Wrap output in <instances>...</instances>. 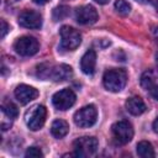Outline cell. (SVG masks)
<instances>
[{
    "label": "cell",
    "mask_w": 158,
    "mask_h": 158,
    "mask_svg": "<svg viewBox=\"0 0 158 158\" xmlns=\"http://www.w3.org/2000/svg\"><path fill=\"white\" fill-rule=\"evenodd\" d=\"M73 70L67 64L53 65L48 63L40 64L37 67V77L42 79H51L53 81H63L72 77Z\"/></svg>",
    "instance_id": "6da1fadb"
},
{
    "label": "cell",
    "mask_w": 158,
    "mask_h": 158,
    "mask_svg": "<svg viewBox=\"0 0 158 158\" xmlns=\"http://www.w3.org/2000/svg\"><path fill=\"white\" fill-rule=\"evenodd\" d=\"M102 83L106 90L118 93L125 88L127 83V73L123 69H109L104 74Z\"/></svg>",
    "instance_id": "7a4b0ae2"
},
{
    "label": "cell",
    "mask_w": 158,
    "mask_h": 158,
    "mask_svg": "<svg viewBox=\"0 0 158 158\" xmlns=\"http://www.w3.org/2000/svg\"><path fill=\"white\" fill-rule=\"evenodd\" d=\"M46 117H47V110L43 105H35L33 107H31L26 115H25V121L26 125L30 130L32 131H37L40 130L44 122H46Z\"/></svg>",
    "instance_id": "3957f363"
},
{
    "label": "cell",
    "mask_w": 158,
    "mask_h": 158,
    "mask_svg": "<svg viewBox=\"0 0 158 158\" xmlns=\"http://www.w3.org/2000/svg\"><path fill=\"white\" fill-rule=\"evenodd\" d=\"M60 47L67 51H74L81 42V35L78 30L70 26H62L60 31Z\"/></svg>",
    "instance_id": "277c9868"
},
{
    "label": "cell",
    "mask_w": 158,
    "mask_h": 158,
    "mask_svg": "<svg viewBox=\"0 0 158 158\" xmlns=\"http://www.w3.org/2000/svg\"><path fill=\"white\" fill-rule=\"evenodd\" d=\"M98 120V110L94 105H86L74 114V122L78 127H91Z\"/></svg>",
    "instance_id": "5b68a950"
},
{
    "label": "cell",
    "mask_w": 158,
    "mask_h": 158,
    "mask_svg": "<svg viewBox=\"0 0 158 158\" xmlns=\"http://www.w3.org/2000/svg\"><path fill=\"white\" fill-rule=\"evenodd\" d=\"M98 139L95 137H80L77 138L73 143L74 156L77 157H88L93 156L98 149Z\"/></svg>",
    "instance_id": "8992f818"
},
{
    "label": "cell",
    "mask_w": 158,
    "mask_h": 158,
    "mask_svg": "<svg viewBox=\"0 0 158 158\" xmlns=\"http://www.w3.org/2000/svg\"><path fill=\"white\" fill-rule=\"evenodd\" d=\"M14 49L23 57H28V56H33L38 52L40 49V43L38 41L32 37V36H22L20 38H17L14 43Z\"/></svg>",
    "instance_id": "52a82bcc"
},
{
    "label": "cell",
    "mask_w": 158,
    "mask_h": 158,
    "mask_svg": "<svg viewBox=\"0 0 158 158\" xmlns=\"http://www.w3.org/2000/svg\"><path fill=\"white\" fill-rule=\"evenodd\" d=\"M111 131H112L114 138L121 144L128 143L133 137V127L126 120H121V121L115 122L111 127Z\"/></svg>",
    "instance_id": "ba28073f"
},
{
    "label": "cell",
    "mask_w": 158,
    "mask_h": 158,
    "mask_svg": "<svg viewBox=\"0 0 158 158\" xmlns=\"http://www.w3.org/2000/svg\"><path fill=\"white\" fill-rule=\"evenodd\" d=\"M75 99H77V96H75L74 91L72 89L65 88V89H62V90L57 91L53 95L52 102H53L54 107H57L58 110L64 111V110H68L69 107H72L74 105Z\"/></svg>",
    "instance_id": "9c48e42d"
},
{
    "label": "cell",
    "mask_w": 158,
    "mask_h": 158,
    "mask_svg": "<svg viewBox=\"0 0 158 158\" xmlns=\"http://www.w3.org/2000/svg\"><path fill=\"white\" fill-rule=\"evenodd\" d=\"M19 23L26 28H40L42 26V16L35 10H23L19 16Z\"/></svg>",
    "instance_id": "30bf717a"
},
{
    "label": "cell",
    "mask_w": 158,
    "mask_h": 158,
    "mask_svg": "<svg viewBox=\"0 0 158 158\" xmlns=\"http://www.w3.org/2000/svg\"><path fill=\"white\" fill-rule=\"evenodd\" d=\"M98 11L91 5H84L75 10V20L80 25H91L98 20Z\"/></svg>",
    "instance_id": "8fae6325"
},
{
    "label": "cell",
    "mask_w": 158,
    "mask_h": 158,
    "mask_svg": "<svg viewBox=\"0 0 158 158\" xmlns=\"http://www.w3.org/2000/svg\"><path fill=\"white\" fill-rule=\"evenodd\" d=\"M37 96H38V91L33 86H30V85H26V84H20L15 89V98L22 105L28 104L30 101L35 100Z\"/></svg>",
    "instance_id": "7c38bea8"
},
{
    "label": "cell",
    "mask_w": 158,
    "mask_h": 158,
    "mask_svg": "<svg viewBox=\"0 0 158 158\" xmlns=\"http://www.w3.org/2000/svg\"><path fill=\"white\" fill-rule=\"evenodd\" d=\"M95 64H96V54L93 49H89L84 53V56L80 59V68L83 73L90 75L95 70Z\"/></svg>",
    "instance_id": "4fadbf2b"
},
{
    "label": "cell",
    "mask_w": 158,
    "mask_h": 158,
    "mask_svg": "<svg viewBox=\"0 0 158 158\" xmlns=\"http://www.w3.org/2000/svg\"><path fill=\"white\" fill-rule=\"evenodd\" d=\"M125 105H126V110L131 115H135V116H138V115L143 114L146 111V109H147L146 107V104L143 102V100L139 96L128 98Z\"/></svg>",
    "instance_id": "5bb4252c"
},
{
    "label": "cell",
    "mask_w": 158,
    "mask_h": 158,
    "mask_svg": "<svg viewBox=\"0 0 158 158\" xmlns=\"http://www.w3.org/2000/svg\"><path fill=\"white\" fill-rule=\"evenodd\" d=\"M51 132L56 138H62L69 132V125L64 120H54L51 126Z\"/></svg>",
    "instance_id": "9a60e30c"
},
{
    "label": "cell",
    "mask_w": 158,
    "mask_h": 158,
    "mask_svg": "<svg viewBox=\"0 0 158 158\" xmlns=\"http://www.w3.org/2000/svg\"><path fill=\"white\" fill-rule=\"evenodd\" d=\"M137 154L142 158H153L156 156L153 146L147 141H141L137 144Z\"/></svg>",
    "instance_id": "2e32d148"
},
{
    "label": "cell",
    "mask_w": 158,
    "mask_h": 158,
    "mask_svg": "<svg viewBox=\"0 0 158 158\" xmlns=\"http://www.w3.org/2000/svg\"><path fill=\"white\" fill-rule=\"evenodd\" d=\"M156 81H157V77L153 70H146L141 77V85L143 89L147 90H151L153 86H156L157 85Z\"/></svg>",
    "instance_id": "e0dca14e"
},
{
    "label": "cell",
    "mask_w": 158,
    "mask_h": 158,
    "mask_svg": "<svg viewBox=\"0 0 158 158\" xmlns=\"http://www.w3.org/2000/svg\"><path fill=\"white\" fill-rule=\"evenodd\" d=\"M1 111L10 118H15L19 115V110H17L16 105H14L11 101H4L1 104Z\"/></svg>",
    "instance_id": "ac0fdd59"
},
{
    "label": "cell",
    "mask_w": 158,
    "mask_h": 158,
    "mask_svg": "<svg viewBox=\"0 0 158 158\" xmlns=\"http://www.w3.org/2000/svg\"><path fill=\"white\" fill-rule=\"evenodd\" d=\"M115 9H116V11H117L120 15L126 16V15H128L130 11H131V5H130L126 0H116V1H115Z\"/></svg>",
    "instance_id": "d6986e66"
},
{
    "label": "cell",
    "mask_w": 158,
    "mask_h": 158,
    "mask_svg": "<svg viewBox=\"0 0 158 158\" xmlns=\"http://www.w3.org/2000/svg\"><path fill=\"white\" fill-rule=\"evenodd\" d=\"M69 15V7L68 6H58L53 10V19L56 21H60L65 19Z\"/></svg>",
    "instance_id": "ffe728a7"
},
{
    "label": "cell",
    "mask_w": 158,
    "mask_h": 158,
    "mask_svg": "<svg viewBox=\"0 0 158 158\" xmlns=\"http://www.w3.org/2000/svg\"><path fill=\"white\" fill-rule=\"evenodd\" d=\"M25 156H26L27 158H41V157H43V153H42V151H41L40 148H37V147H30V148L26 151Z\"/></svg>",
    "instance_id": "44dd1931"
},
{
    "label": "cell",
    "mask_w": 158,
    "mask_h": 158,
    "mask_svg": "<svg viewBox=\"0 0 158 158\" xmlns=\"http://www.w3.org/2000/svg\"><path fill=\"white\" fill-rule=\"evenodd\" d=\"M0 23H1V38H4L5 37V35L7 33V31H9V25L6 23V21L5 20H1L0 21Z\"/></svg>",
    "instance_id": "7402d4cb"
},
{
    "label": "cell",
    "mask_w": 158,
    "mask_h": 158,
    "mask_svg": "<svg viewBox=\"0 0 158 158\" xmlns=\"http://www.w3.org/2000/svg\"><path fill=\"white\" fill-rule=\"evenodd\" d=\"M151 95L153 96V99H156L157 101H158V85H156V86H153L151 90Z\"/></svg>",
    "instance_id": "603a6c76"
},
{
    "label": "cell",
    "mask_w": 158,
    "mask_h": 158,
    "mask_svg": "<svg viewBox=\"0 0 158 158\" xmlns=\"http://www.w3.org/2000/svg\"><path fill=\"white\" fill-rule=\"evenodd\" d=\"M147 2H149L156 10H157V12H158V0H146Z\"/></svg>",
    "instance_id": "cb8c5ba5"
},
{
    "label": "cell",
    "mask_w": 158,
    "mask_h": 158,
    "mask_svg": "<svg viewBox=\"0 0 158 158\" xmlns=\"http://www.w3.org/2000/svg\"><path fill=\"white\" fill-rule=\"evenodd\" d=\"M153 130H154V132H157L158 133V117L154 120V122H153Z\"/></svg>",
    "instance_id": "d4e9b609"
},
{
    "label": "cell",
    "mask_w": 158,
    "mask_h": 158,
    "mask_svg": "<svg viewBox=\"0 0 158 158\" xmlns=\"http://www.w3.org/2000/svg\"><path fill=\"white\" fill-rule=\"evenodd\" d=\"M49 0H33V2H36V4H38V5H43V4H46V2H48Z\"/></svg>",
    "instance_id": "484cf974"
},
{
    "label": "cell",
    "mask_w": 158,
    "mask_h": 158,
    "mask_svg": "<svg viewBox=\"0 0 158 158\" xmlns=\"http://www.w3.org/2000/svg\"><path fill=\"white\" fill-rule=\"evenodd\" d=\"M95 2H98V4H100V5H104V4H107L110 0H94Z\"/></svg>",
    "instance_id": "4316f807"
},
{
    "label": "cell",
    "mask_w": 158,
    "mask_h": 158,
    "mask_svg": "<svg viewBox=\"0 0 158 158\" xmlns=\"http://www.w3.org/2000/svg\"><path fill=\"white\" fill-rule=\"evenodd\" d=\"M156 64H157V68H158V52L156 53Z\"/></svg>",
    "instance_id": "83f0119b"
}]
</instances>
